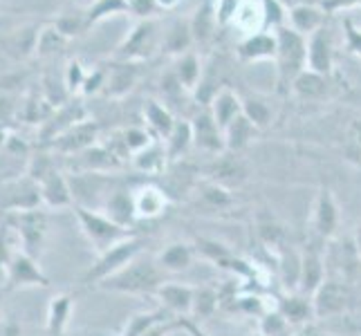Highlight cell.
Here are the masks:
<instances>
[{"label": "cell", "instance_id": "3", "mask_svg": "<svg viewBox=\"0 0 361 336\" xmlns=\"http://www.w3.org/2000/svg\"><path fill=\"white\" fill-rule=\"evenodd\" d=\"M144 249H146V238L144 235L133 233L130 238L117 242L115 247H110L104 254H99L97 263L83 276V282L90 285V287H97V285H102L106 278L115 276L117 271H121L130 263V260H135L140 254H144Z\"/></svg>", "mask_w": 361, "mask_h": 336}, {"label": "cell", "instance_id": "20", "mask_svg": "<svg viewBox=\"0 0 361 336\" xmlns=\"http://www.w3.org/2000/svg\"><path fill=\"white\" fill-rule=\"evenodd\" d=\"M240 115H243V104L231 90H222L214 99V110H211V117L216 119V123L222 130H225L231 121L238 119Z\"/></svg>", "mask_w": 361, "mask_h": 336}, {"label": "cell", "instance_id": "48", "mask_svg": "<svg viewBox=\"0 0 361 336\" xmlns=\"http://www.w3.org/2000/svg\"><path fill=\"white\" fill-rule=\"evenodd\" d=\"M353 242H355V247H357V251H359V256H361V222L357 224V229H355V235H353Z\"/></svg>", "mask_w": 361, "mask_h": 336}, {"label": "cell", "instance_id": "23", "mask_svg": "<svg viewBox=\"0 0 361 336\" xmlns=\"http://www.w3.org/2000/svg\"><path fill=\"white\" fill-rule=\"evenodd\" d=\"M254 132H256L254 123L249 121L245 115H240L238 119L231 121L225 128V146L229 148V151H240V148H245L249 142H252Z\"/></svg>", "mask_w": 361, "mask_h": 336}, {"label": "cell", "instance_id": "9", "mask_svg": "<svg viewBox=\"0 0 361 336\" xmlns=\"http://www.w3.org/2000/svg\"><path fill=\"white\" fill-rule=\"evenodd\" d=\"M171 200L169 193L155 184H142L133 189V206L137 222H153L166 213Z\"/></svg>", "mask_w": 361, "mask_h": 336}, {"label": "cell", "instance_id": "18", "mask_svg": "<svg viewBox=\"0 0 361 336\" xmlns=\"http://www.w3.org/2000/svg\"><path fill=\"white\" fill-rule=\"evenodd\" d=\"M169 318H173V314H169L166 309L159 305L155 309H148V312H135L123 323L119 336H146L155 325H159V323H164Z\"/></svg>", "mask_w": 361, "mask_h": 336}, {"label": "cell", "instance_id": "50", "mask_svg": "<svg viewBox=\"0 0 361 336\" xmlns=\"http://www.w3.org/2000/svg\"><path fill=\"white\" fill-rule=\"evenodd\" d=\"M0 305H3V290H0Z\"/></svg>", "mask_w": 361, "mask_h": 336}, {"label": "cell", "instance_id": "41", "mask_svg": "<svg viewBox=\"0 0 361 336\" xmlns=\"http://www.w3.org/2000/svg\"><path fill=\"white\" fill-rule=\"evenodd\" d=\"M68 88L70 90H77L79 85H83L85 83V79H83V72H81V66L79 63H70V68H68Z\"/></svg>", "mask_w": 361, "mask_h": 336}, {"label": "cell", "instance_id": "38", "mask_svg": "<svg viewBox=\"0 0 361 336\" xmlns=\"http://www.w3.org/2000/svg\"><path fill=\"white\" fill-rule=\"evenodd\" d=\"M197 63H195V58L189 56V58H184L182 61V66H180V83H184L186 88H193V83L197 79Z\"/></svg>", "mask_w": 361, "mask_h": 336}, {"label": "cell", "instance_id": "39", "mask_svg": "<svg viewBox=\"0 0 361 336\" xmlns=\"http://www.w3.org/2000/svg\"><path fill=\"white\" fill-rule=\"evenodd\" d=\"M61 43H63V34H61L59 30H47L41 34L39 43H36V47L41 49V52H52V49H56Z\"/></svg>", "mask_w": 361, "mask_h": 336}, {"label": "cell", "instance_id": "35", "mask_svg": "<svg viewBox=\"0 0 361 336\" xmlns=\"http://www.w3.org/2000/svg\"><path fill=\"white\" fill-rule=\"evenodd\" d=\"M348 157L361 166V119H355L348 128Z\"/></svg>", "mask_w": 361, "mask_h": 336}, {"label": "cell", "instance_id": "13", "mask_svg": "<svg viewBox=\"0 0 361 336\" xmlns=\"http://www.w3.org/2000/svg\"><path fill=\"white\" fill-rule=\"evenodd\" d=\"M276 309L290 321L292 328H305L317 321L312 296H305L301 292H290L288 296H283L276 303Z\"/></svg>", "mask_w": 361, "mask_h": 336}, {"label": "cell", "instance_id": "30", "mask_svg": "<svg viewBox=\"0 0 361 336\" xmlns=\"http://www.w3.org/2000/svg\"><path fill=\"white\" fill-rule=\"evenodd\" d=\"M200 197H202V202H204L207 206L218 209V211L229 209V206L233 204V197H231L229 189H225V186H220V184H216V182H207V184H204V189H202V193H200Z\"/></svg>", "mask_w": 361, "mask_h": 336}, {"label": "cell", "instance_id": "21", "mask_svg": "<svg viewBox=\"0 0 361 336\" xmlns=\"http://www.w3.org/2000/svg\"><path fill=\"white\" fill-rule=\"evenodd\" d=\"M245 168L238 164V161L220 157L214 166L209 168V182H216L225 189H231V186H240L245 182Z\"/></svg>", "mask_w": 361, "mask_h": 336}, {"label": "cell", "instance_id": "49", "mask_svg": "<svg viewBox=\"0 0 361 336\" xmlns=\"http://www.w3.org/2000/svg\"><path fill=\"white\" fill-rule=\"evenodd\" d=\"M5 144H7V132L0 128V148H5Z\"/></svg>", "mask_w": 361, "mask_h": 336}, {"label": "cell", "instance_id": "34", "mask_svg": "<svg viewBox=\"0 0 361 336\" xmlns=\"http://www.w3.org/2000/svg\"><path fill=\"white\" fill-rule=\"evenodd\" d=\"M274 52V43L271 39H267V36H254L252 41H247L240 49V54L247 56V58H258V56H267Z\"/></svg>", "mask_w": 361, "mask_h": 336}, {"label": "cell", "instance_id": "43", "mask_svg": "<svg viewBox=\"0 0 361 336\" xmlns=\"http://www.w3.org/2000/svg\"><path fill=\"white\" fill-rule=\"evenodd\" d=\"M294 336H332V332L326 330V328H321V325H317V323H310V325L301 328Z\"/></svg>", "mask_w": 361, "mask_h": 336}, {"label": "cell", "instance_id": "10", "mask_svg": "<svg viewBox=\"0 0 361 336\" xmlns=\"http://www.w3.org/2000/svg\"><path fill=\"white\" fill-rule=\"evenodd\" d=\"M157 305L164 307L169 314L178 318H191L195 303V287L176 280H166L155 294Z\"/></svg>", "mask_w": 361, "mask_h": 336}, {"label": "cell", "instance_id": "46", "mask_svg": "<svg viewBox=\"0 0 361 336\" xmlns=\"http://www.w3.org/2000/svg\"><path fill=\"white\" fill-rule=\"evenodd\" d=\"M128 3V9H133L135 14H140V16H146L148 11L153 9V0H126Z\"/></svg>", "mask_w": 361, "mask_h": 336}, {"label": "cell", "instance_id": "28", "mask_svg": "<svg viewBox=\"0 0 361 336\" xmlns=\"http://www.w3.org/2000/svg\"><path fill=\"white\" fill-rule=\"evenodd\" d=\"M307 61L310 68L317 74H326L330 70V49H328V41L323 34H317L312 39V45L307 49Z\"/></svg>", "mask_w": 361, "mask_h": 336}, {"label": "cell", "instance_id": "29", "mask_svg": "<svg viewBox=\"0 0 361 336\" xmlns=\"http://www.w3.org/2000/svg\"><path fill=\"white\" fill-rule=\"evenodd\" d=\"M20 249V242H18V235H16V229L11 227L9 220L5 218L0 222V267H7V263L11 260L16 251Z\"/></svg>", "mask_w": 361, "mask_h": 336}, {"label": "cell", "instance_id": "24", "mask_svg": "<svg viewBox=\"0 0 361 336\" xmlns=\"http://www.w3.org/2000/svg\"><path fill=\"white\" fill-rule=\"evenodd\" d=\"M258 334L260 336H294V328L276 307L267 309L258 321Z\"/></svg>", "mask_w": 361, "mask_h": 336}, {"label": "cell", "instance_id": "40", "mask_svg": "<svg viewBox=\"0 0 361 336\" xmlns=\"http://www.w3.org/2000/svg\"><path fill=\"white\" fill-rule=\"evenodd\" d=\"M0 336H25L20 321L14 316H7L3 323H0Z\"/></svg>", "mask_w": 361, "mask_h": 336}, {"label": "cell", "instance_id": "14", "mask_svg": "<svg viewBox=\"0 0 361 336\" xmlns=\"http://www.w3.org/2000/svg\"><path fill=\"white\" fill-rule=\"evenodd\" d=\"M191 130H193V144L207 153H218V151H222V148H227L225 146V130L218 126L216 119L211 115L197 117L191 123Z\"/></svg>", "mask_w": 361, "mask_h": 336}, {"label": "cell", "instance_id": "19", "mask_svg": "<svg viewBox=\"0 0 361 336\" xmlns=\"http://www.w3.org/2000/svg\"><path fill=\"white\" fill-rule=\"evenodd\" d=\"M166 159H169L166 146L159 142H151L144 151H140L133 157V166L140 173H146V175H159L166 168Z\"/></svg>", "mask_w": 361, "mask_h": 336}, {"label": "cell", "instance_id": "22", "mask_svg": "<svg viewBox=\"0 0 361 336\" xmlns=\"http://www.w3.org/2000/svg\"><path fill=\"white\" fill-rule=\"evenodd\" d=\"M281 54H283V61H285V68L283 72L285 74H294L298 72V66H301V61H303V43L301 39H298L296 34L288 32V30H281Z\"/></svg>", "mask_w": 361, "mask_h": 336}, {"label": "cell", "instance_id": "16", "mask_svg": "<svg viewBox=\"0 0 361 336\" xmlns=\"http://www.w3.org/2000/svg\"><path fill=\"white\" fill-rule=\"evenodd\" d=\"M74 309V298L72 294H56L47 307V321H45V332L47 336H68L70 318Z\"/></svg>", "mask_w": 361, "mask_h": 336}, {"label": "cell", "instance_id": "15", "mask_svg": "<svg viewBox=\"0 0 361 336\" xmlns=\"http://www.w3.org/2000/svg\"><path fill=\"white\" fill-rule=\"evenodd\" d=\"M195 247L189 242H171L155 256L157 265L164 273H182L186 271L195 260Z\"/></svg>", "mask_w": 361, "mask_h": 336}, {"label": "cell", "instance_id": "37", "mask_svg": "<svg viewBox=\"0 0 361 336\" xmlns=\"http://www.w3.org/2000/svg\"><path fill=\"white\" fill-rule=\"evenodd\" d=\"M292 18H294V23H296V27L298 30H303V32H307V30H312L314 25L319 23V14L314 9H305V7H296L294 9V14H292Z\"/></svg>", "mask_w": 361, "mask_h": 336}, {"label": "cell", "instance_id": "26", "mask_svg": "<svg viewBox=\"0 0 361 336\" xmlns=\"http://www.w3.org/2000/svg\"><path fill=\"white\" fill-rule=\"evenodd\" d=\"M220 305V296L216 290L211 287H195V303H193V314L191 321L195 318V323L204 321L207 316H211Z\"/></svg>", "mask_w": 361, "mask_h": 336}, {"label": "cell", "instance_id": "6", "mask_svg": "<svg viewBox=\"0 0 361 336\" xmlns=\"http://www.w3.org/2000/svg\"><path fill=\"white\" fill-rule=\"evenodd\" d=\"M341 224V209L334 193L330 189H319L317 200L312 206V216H310V229L317 242H330L337 238Z\"/></svg>", "mask_w": 361, "mask_h": 336}, {"label": "cell", "instance_id": "33", "mask_svg": "<svg viewBox=\"0 0 361 336\" xmlns=\"http://www.w3.org/2000/svg\"><path fill=\"white\" fill-rule=\"evenodd\" d=\"M121 139H123V144H126L130 155H137V153L144 151V148L153 142L151 135H148L146 130H142V128H128V130H123L121 132Z\"/></svg>", "mask_w": 361, "mask_h": 336}, {"label": "cell", "instance_id": "47", "mask_svg": "<svg viewBox=\"0 0 361 336\" xmlns=\"http://www.w3.org/2000/svg\"><path fill=\"white\" fill-rule=\"evenodd\" d=\"M353 3H359V0H328V3H323V7L337 9V7H345V5H353Z\"/></svg>", "mask_w": 361, "mask_h": 336}, {"label": "cell", "instance_id": "45", "mask_svg": "<svg viewBox=\"0 0 361 336\" xmlns=\"http://www.w3.org/2000/svg\"><path fill=\"white\" fill-rule=\"evenodd\" d=\"M332 321H341L345 323V332H353V334H361V316H353V314H345L339 318H332Z\"/></svg>", "mask_w": 361, "mask_h": 336}, {"label": "cell", "instance_id": "32", "mask_svg": "<svg viewBox=\"0 0 361 336\" xmlns=\"http://www.w3.org/2000/svg\"><path fill=\"white\" fill-rule=\"evenodd\" d=\"M243 115L252 121L256 128H265L271 121V110L263 101H256V99H252V101H247L243 106Z\"/></svg>", "mask_w": 361, "mask_h": 336}, {"label": "cell", "instance_id": "17", "mask_svg": "<svg viewBox=\"0 0 361 336\" xmlns=\"http://www.w3.org/2000/svg\"><path fill=\"white\" fill-rule=\"evenodd\" d=\"M104 213L121 224V227H126V229H133L135 227V206H133V191H115V193H110L106 197V202L102 206Z\"/></svg>", "mask_w": 361, "mask_h": 336}, {"label": "cell", "instance_id": "7", "mask_svg": "<svg viewBox=\"0 0 361 336\" xmlns=\"http://www.w3.org/2000/svg\"><path fill=\"white\" fill-rule=\"evenodd\" d=\"M323 242H310L301 254H298V278L296 292L305 296H314L328 278V263L326 251L321 249Z\"/></svg>", "mask_w": 361, "mask_h": 336}, {"label": "cell", "instance_id": "27", "mask_svg": "<svg viewBox=\"0 0 361 336\" xmlns=\"http://www.w3.org/2000/svg\"><path fill=\"white\" fill-rule=\"evenodd\" d=\"M193 144V130L191 123H176V128L171 130L166 137V153L169 159H178L182 153H186V148Z\"/></svg>", "mask_w": 361, "mask_h": 336}, {"label": "cell", "instance_id": "5", "mask_svg": "<svg viewBox=\"0 0 361 336\" xmlns=\"http://www.w3.org/2000/svg\"><path fill=\"white\" fill-rule=\"evenodd\" d=\"M11 227L16 229L20 249L25 254H30L34 258H39L45 235H47V213L39 209H27V211H16V213H7Z\"/></svg>", "mask_w": 361, "mask_h": 336}, {"label": "cell", "instance_id": "31", "mask_svg": "<svg viewBox=\"0 0 361 336\" xmlns=\"http://www.w3.org/2000/svg\"><path fill=\"white\" fill-rule=\"evenodd\" d=\"M294 90L301 97H321L326 92V79L317 72H301L294 79Z\"/></svg>", "mask_w": 361, "mask_h": 336}, {"label": "cell", "instance_id": "12", "mask_svg": "<svg viewBox=\"0 0 361 336\" xmlns=\"http://www.w3.org/2000/svg\"><path fill=\"white\" fill-rule=\"evenodd\" d=\"M97 123L83 119L79 123H74L72 128H68L63 135H59L56 139L52 142V148L61 155H77V153H83L88 151V148L94 146L97 142Z\"/></svg>", "mask_w": 361, "mask_h": 336}, {"label": "cell", "instance_id": "51", "mask_svg": "<svg viewBox=\"0 0 361 336\" xmlns=\"http://www.w3.org/2000/svg\"><path fill=\"white\" fill-rule=\"evenodd\" d=\"M249 336H260V334H249Z\"/></svg>", "mask_w": 361, "mask_h": 336}, {"label": "cell", "instance_id": "4", "mask_svg": "<svg viewBox=\"0 0 361 336\" xmlns=\"http://www.w3.org/2000/svg\"><path fill=\"white\" fill-rule=\"evenodd\" d=\"M317 321H332L345 314H353L357 307V292L350 280L326 278V282L312 296Z\"/></svg>", "mask_w": 361, "mask_h": 336}, {"label": "cell", "instance_id": "36", "mask_svg": "<svg viewBox=\"0 0 361 336\" xmlns=\"http://www.w3.org/2000/svg\"><path fill=\"white\" fill-rule=\"evenodd\" d=\"M119 9H128V3H126V0H99V3L90 9L88 23L99 20L102 16H106L108 11H119Z\"/></svg>", "mask_w": 361, "mask_h": 336}, {"label": "cell", "instance_id": "44", "mask_svg": "<svg viewBox=\"0 0 361 336\" xmlns=\"http://www.w3.org/2000/svg\"><path fill=\"white\" fill-rule=\"evenodd\" d=\"M345 30H348V47H350L353 52L361 54V34L353 27L350 23H345Z\"/></svg>", "mask_w": 361, "mask_h": 336}, {"label": "cell", "instance_id": "25", "mask_svg": "<svg viewBox=\"0 0 361 336\" xmlns=\"http://www.w3.org/2000/svg\"><path fill=\"white\" fill-rule=\"evenodd\" d=\"M146 121L159 137H169L171 130L176 128V121H173L171 112L164 106H159L157 101L146 104Z\"/></svg>", "mask_w": 361, "mask_h": 336}, {"label": "cell", "instance_id": "42", "mask_svg": "<svg viewBox=\"0 0 361 336\" xmlns=\"http://www.w3.org/2000/svg\"><path fill=\"white\" fill-rule=\"evenodd\" d=\"M180 332H184L186 336H209L202 328H200V323H195L191 318H182L180 321Z\"/></svg>", "mask_w": 361, "mask_h": 336}, {"label": "cell", "instance_id": "11", "mask_svg": "<svg viewBox=\"0 0 361 336\" xmlns=\"http://www.w3.org/2000/svg\"><path fill=\"white\" fill-rule=\"evenodd\" d=\"M41 202L45 209H74V195L70 180L61 170L52 168L39 182Z\"/></svg>", "mask_w": 361, "mask_h": 336}, {"label": "cell", "instance_id": "8", "mask_svg": "<svg viewBox=\"0 0 361 336\" xmlns=\"http://www.w3.org/2000/svg\"><path fill=\"white\" fill-rule=\"evenodd\" d=\"M7 290H27V287H49L47 273L41 269L39 258L25 254L23 249L11 256L5 267Z\"/></svg>", "mask_w": 361, "mask_h": 336}, {"label": "cell", "instance_id": "2", "mask_svg": "<svg viewBox=\"0 0 361 336\" xmlns=\"http://www.w3.org/2000/svg\"><path fill=\"white\" fill-rule=\"evenodd\" d=\"M74 216H77L79 227L85 238H88V242L92 244L97 256L108 251L110 247H115L117 242L130 238L135 233L133 229H126V227H121V224L113 222L104 211H97V209L74 206Z\"/></svg>", "mask_w": 361, "mask_h": 336}, {"label": "cell", "instance_id": "1", "mask_svg": "<svg viewBox=\"0 0 361 336\" xmlns=\"http://www.w3.org/2000/svg\"><path fill=\"white\" fill-rule=\"evenodd\" d=\"M166 273L159 269L157 258L148 256L146 251L117 271L115 276L106 278L97 290L110 294H126V296H155L157 290L166 282Z\"/></svg>", "mask_w": 361, "mask_h": 336}]
</instances>
